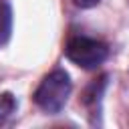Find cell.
<instances>
[{
    "label": "cell",
    "instance_id": "6da1fadb",
    "mask_svg": "<svg viewBox=\"0 0 129 129\" xmlns=\"http://www.w3.org/2000/svg\"><path fill=\"white\" fill-rule=\"evenodd\" d=\"M71 95V77L62 69L48 73L34 91V103L46 113H58Z\"/></svg>",
    "mask_w": 129,
    "mask_h": 129
},
{
    "label": "cell",
    "instance_id": "7a4b0ae2",
    "mask_svg": "<svg viewBox=\"0 0 129 129\" xmlns=\"http://www.w3.org/2000/svg\"><path fill=\"white\" fill-rule=\"evenodd\" d=\"M64 54L71 62L83 69H95L105 62V58L109 56V48L105 42L89 36H71L64 46Z\"/></svg>",
    "mask_w": 129,
    "mask_h": 129
},
{
    "label": "cell",
    "instance_id": "3957f363",
    "mask_svg": "<svg viewBox=\"0 0 129 129\" xmlns=\"http://www.w3.org/2000/svg\"><path fill=\"white\" fill-rule=\"evenodd\" d=\"M105 85H107V77H105V75H103V77H99V79H95V81L87 87L85 97H83V103H85V105H95V103L101 99Z\"/></svg>",
    "mask_w": 129,
    "mask_h": 129
},
{
    "label": "cell",
    "instance_id": "277c9868",
    "mask_svg": "<svg viewBox=\"0 0 129 129\" xmlns=\"http://www.w3.org/2000/svg\"><path fill=\"white\" fill-rule=\"evenodd\" d=\"M12 28V10L6 2H0V46L8 40Z\"/></svg>",
    "mask_w": 129,
    "mask_h": 129
},
{
    "label": "cell",
    "instance_id": "5b68a950",
    "mask_svg": "<svg viewBox=\"0 0 129 129\" xmlns=\"http://www.w3.org/2000/svg\"><path fill=\"white\" fill-rule=\"evenodd\" d=\"M14 109H16V99L10 93H2L0 95V125L6 123V119L14 113Z\"/></svg>",
    "mask_w": 129,
    "mask_h": 129
},
{
    "label": "cell",
    "instance_id": "8992f818",
    "mask_svg": "<svg viewBox=\"0 0 129 129\" xmlns=\"http://www.w3.org/2000/svg\"><path fill=\"white\" fill-rule=\"evenodd\" d=\"M75 2V6H79V8H93V6H97L101 0H73Z\"/></svg>",
    "mask_w": 129,
    "mask_h": 129
}]
</instances>
